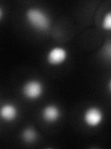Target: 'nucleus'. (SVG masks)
<instances>
[{
	"label": "nucleus",
	"instance_id": "obj_7",
	"mask_svg": "<svg viewBox=\"0 0 111 149\" xmlns=\"http://www.w3.org/2000/svg\"><path fill=\"white\" fill-rule=\"evenodd\" d=\"M38 138H39V133L32 126H27L21 132V141L22 143H24L26 144H32L36 143Z\"/></svg>",
	"mask_w": 111,
	"mask_h": 149
},
{
	"label": "nucleus",
	"instance_id": "obj_4",
	"mask_svg": "<svg viewBox=\"0 0 111 149\" xmlns=\"http://www.w3.org/2000/svg\"><path fill=\"white\" fill-rule=\"evenodd\" d=\"M69 56V50L61 46L51 48L45 55V61L50 66H60L67 62Z\"/></svg>",
	"mask_w": 111,
	"mask_h": 149
},
{
	"label": "nucleus",
	"instance_id": "obj_1",
	"mask_svg": "<svg viewBox=\"0 0 111 149\" xmlns=\"http://www.w3.org/2000/svg\"><path fill=\"white\" fill-rule=\"evenodd\" d=\"M24 20L30 29L37 34H47L52 27V19L49 13L41 7L28 8L24 13Z\"/></svg>",
	"mask_w": 111,
	"mask_h": 149
},
{
	"label": "nucleus",
	"instance_id": "obj_5",
	"mask_svg": "<svg viewBox=\"0 0 111 149\" xmlns=\"http://www.w3.org/2000/svg\"><path fill=\"white\" fill-rule=\"evenodd\" d=\"M62 116V110L56 104H47L41 111V118L46 124H55L58 122Z\"/></svg>",
	"mask_w": 111,
	"mask_h": 149
},
{
	"label": "nucleus",
	"instance_id": "obj_6",
	"mask_svg": "<svg viewBox=\"0 0 111 149\" xmlns=\"http://www.w3.org/2000/svg\"><path fill=\"white\" fill-rule=\"evenodd\" d=\"M20 116V110L16 104L12 102H6L0 107V119L6 123H12L16 121Z\"/></svg>",
	"mask_w": 111,
	"mask_h": 149
},
{
	"label": "nucleus",
	"instance_id": "obj_8",
	"mask_svg": "<svg viewBox=\"0 0 111 149\" xmlns=\"http://www.w3.org/2000/svg\"><path fill=\"white\" fill-rule=\"evenodd\" d=\"M102 27L106 31H110L111 30V12L108 11L106 14L103 21H102Z\"/></svg>",
	"mask_w": 111,
	"mask_h": 149
},
{
	"label": "nucleus",
	"instance_id": "obj_9",
	"mask_svg": "<svg viewBox=\"0 0 111 149\" xmlns=\"http://www.w3.org/2000/svg\"><path fill=\"white\" fill-rule=\"evenodd\" d=\"M4 17H5V9L1 5H0V22L3 21Z\"/></svg>",
	"mask_w": 111,
	"mask_h": 149
},
{
	"label": "nucleus",
	"instance_id": "obj_2",
	"mask_svg": "<svg viewBox=\"0 0 111 149\" xmlns=\"http://www.w3.org/2000/svg\"><path fill=\"white\" fill-rule=\"evenodd\" d=\"M21 94L28 101L39 100L45 93V85L38 78H30L23 82L21 86Z\"/></svg>",
	"mask_w": 111,
	"mask_h": 149
},
{
	"label": "nucleus",
	"instance_id": "obj_3",
	"mask_svg": "<svg viewBox=\"0 0 111 149\" xmlns=\"http://www.w3.org/2000/svg\"><path fill=\"white\" fill-rule=\"evenodd\" d=\"M105 114L99 106L91 105L83 111L82 121L89 129H96L104 123Z\"/></svg>",
	"mask_w": 111,
	"mask_h": 149
}]
</instances>
